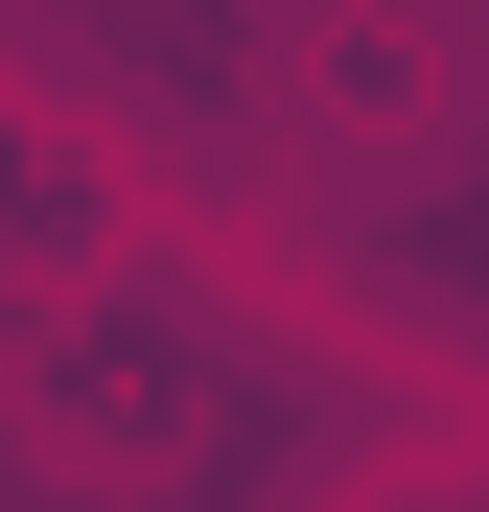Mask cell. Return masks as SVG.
<instances>
[{"label":"cell","mask_w":489,"mask_h":512,"mask_svg":"<svg viewBox=\"0 0 489 512\" xmlns=\"http://www.w3.org/2000/svg\"><path fill=\"white\" fill-rule=\"evenodd\" d=\"M257 140L326 210H420L489 163V0H257Z\"/></svg>","instance_id":"cell-1"}]
</instances>
